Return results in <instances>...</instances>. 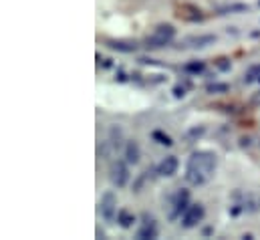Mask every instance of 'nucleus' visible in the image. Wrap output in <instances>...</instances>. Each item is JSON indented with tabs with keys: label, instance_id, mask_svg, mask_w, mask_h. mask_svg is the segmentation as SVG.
Here are the masks:
<instances>
[{
	"label": "nucleus",
	"instance_id": "obj_1",
	"mask_svg": "<svg viewBox=\"0 0 260 240\" xmlns=\"http://www.w3.org/2000/svg\"><path fill=\"white\" fill-rule=\"evenodd\" d=\"M176 37V28L172 24H159L155 26V31L147 37V49H161L166 45H170Z\"/></svg>",
	"mask_w": 260,
	"mask_h": 240
},
{
	"label": "nucleus",
	"instance_id": "obj_2",
	"mask_svg": "<svg viewBox=\"0 0 260 240\" xmlns=\"http://www.w3.org/2000/svg\"><path fill=\"white\" fill-rule=\"evenodd\" d=\"M188 166L200 170L202 174H206L210 178L214 174V170H216V156L210 154V152H194L190 156V160H188Z\"/></svg>",
	"mask_w": 260,
	"mask_h": 240
},
{
	"label": "nucleus",
	"instance_id": "obj_3",
	"mask_svg": "<svg viewBox=\"0 0 260 240\" xmlns=\"http://www.w3.org/2000/svg\"><path fill=\"white\" fill-rule=\"evenodd\" d=\"M117 212H119L117 210V196L113 192H105L101 196V200H99V214H101V218L105 222L113 224L117 220Z\"/></svg>",
	"mask_w": 260,
	"mask_h": 240
},
{
	"label": "nucleus",
	"instance_id": "obj_4",
	"mask_svg": "<svg viewBox=\"0 0 260 240\" xmlns=\"http://www.w3.org/2000/svg\"><path fill=\"white\" fill-rule=\"evenodd\" d=\"M190 206V192L188 190H178L172 198V204H170V212H168V218L174 222L178 218H182V214L188 210Z\"/></svg>",
	"mask_w": 260,
	"mask_h": 240
},
{
	"label": "nucleus",
	"instance_id": "obj_5",
	"mask_svg": "<svg viewBox=\"0 0 260 240\" xmlns=\"http://www.w3.org/2000/svg\"><path fill=\"white\" fill-rule=\"evenodd\" d=\"M204 216H206V208H204V204H200V202H196V204H190L188 206V210L182 214V226L184 228H196L202 220H204Z\"/></svg>",
	"mask_w": 260,
	"mask_h": 240
},
{
	"label": "nucleus",
	"instance_id": "obj_6",
	"mask_svg": "<svg viewBox=\"0 0 260 240\" xmlns=\"http://www.w3.org/2000/svg\"><path fill=\"white\" fill-rule=\"evenodd\" d=\"M109 180L117 188H125L129 182V168L127 162H113L111 170H109Z\"/></svg>",
	"mask_w": 260,
	"mask_h": 240
},
{
	"label": "nucleus",
	"instance_id": "obj_7",
	"mask_svg": "<svg viewBox=\"0 0 260 240\" xmlns=\"http://www.w3.org/2000/svg\"><path fill=\"white\" fill-rule=\"evenodd\" d=\"M141 226L137 230V238L139 240H153L157 236V224H155V218L151 214H143L141 216Z\"/></svg>",
	"mask_w": 260,
	"mask_h": 240
},
{
	"label": "nucleus",
	"instance_id": "obj_8",
	"mask_svg": "<svg viewBox=\"0 0 260 240\" xmlns=\"http://www.w3.org/2000/svg\"><path fill=\"white\" fill-rule=\"evenodd\" d=\"M178 168H180L178 158H176V156H168V158H164V160L159 162V166H157V174L164 176V178H172V176H176Z\"/></svg>",
	"mask_w": 260,
	"mask_h": 240
},
{
	"label": "nucleus",
	"instance_id": "obj_9",
	"mask_svg": "<svg viewBox=\"0 0 260 240\" xmlns=\"http://www.w3.org/2000/svg\"><path fill=\"white\" fill-rule=\"evenodd\" d=\"M123 158H125V162H127L129 166L139 164V160H141V149H139V143H137L135 139H131V141H127V143H125Z\"/></svg>",
	"mask_w": 260,
	"mask_h": 240
},
{
	"label": "nucleus",
	"instance_id": "obj_10",
	"mask_svg": "<svg viewBox=\"0 0 260 240\" xmlns=\"http://www.w3.org/2000/svg\"><path fill=\"white\" fill-rule=\"evenodd\" d=\"M214 41H216V37H214V35H198V37H190V39H186V45H188L190 49H204V47L214 45Z\"/></svg>",
	"mask_w": 260,
	"mask_h": 240
},
{
	"label": "nucleus",
	"instance_id": "obj_11",
	"mask_svg": "<svg viewBox=\"0 0 260 240\" xmlns=\"http://www.w3.org/2000/svg\"><path fill=\"white\" fill-rule=\"evenodd\" d=\"M186 180L188 184H192V186H202V184H206L208 182V176L206 174H202L200 170H196V168H186Z\"/></svg>",
	"mask_w": 260,
	"mask_h": 240
},
{
	"label": "nucleus",
	"instance_id": "obj_12",
	"mask_svg": "<svg viewBox=\"0 0 260 240\" xmlns=\"http://www.w3.org/2000/svg\"><path fill=\"white\" fill-rule=\"evenodd\" d=\"M135 222H137V218H135V214H133V212L125 210V208L117 212V224H119L121 228H131Z\"/></svg>",
	"mask_w": 260,
	"mask_h": 240
},
{
	"label": "nucleus",
	"instance_id": "obj_13",
	"mask_svg": "<svg viewBox=\"0 0 260 240\" xmlns=\"http://www.w3.org/2000/svg\"><path fill=\"white\" fill-rule=\"evenodd\" d=\"M109 47L113 51H119V53H135L137 51V45L135 43H129V41H111Z\"/></svg>",
	"mask_w": 260,
	"mask_h": 240
},
{
	"label": "nucleus",
	"instance_id": "obj_14",
	"mask_svg": "<svg viewBox=\"0 0 260 240\" xmlns=\"http://www.w3.org/2000/svg\"><path fill=\"white\" fill-rule=\"evenodd\" d=\"M151 139L155 141V143H159V145H166V147H170L174 141H172V137L168 135V133H164L161 129H155V131H151Z\"/></svg>",
	"mask_w": 260,
	"mask_h": 240
},
{
	"label": "nucleus",
	"instance_id": "obj_15",
	"mask_svg": "<svg viewBox=\"0 0 260 240\" xmlns=\"http://www.w3.org/2000/svg\"><path fill=\"white\" fill-rule=\"evenodd\" d=\"M204 69H206V63H204V61H190V63L184 65V71H186V73H192V75L204 73Z\"/></svg>",
	"mask_w": 260,
	"mask_h": 240
},
{
	"label": "nucleus",
	"instance_id": "obj_16",
	"mask_svg": "<svg viewBox=\"0 0 260 240\" xmlns=\"http://www.w3.org/2000/svg\"><path fill=\"white\" fill-rule=\"evenodd\" d=\"M121 135H123L121 127L113 125V127L109 129V143H111V145H119V143H121Z\"/></svg>",
	"mask_w": 260,
	"mask_h": 240
},
{
	"label": "nucleus",
	"instance_id": "obj_17",
	"mask_svg": "<svg viewBox=\"0 0 260 240\" xmlns=\"http://www.w3.org/2000/svg\"><path fill=\"white\" fill-rule=\"evenodd\" d=\"M228 91H230V85H226V83H212V85H208V93L220 95V93H228Z\"/></svg>",
	"mask_w": 260,
	"mask_h": 240
},
{
	"label": "nucleus",
	"instance_id": "obj_18",
	"mask_svg": "<svg viewBox=\"0 0 260 240\" xmlns=\"http://www.w3.org/2000/svg\"><path fill=\"white\" fill-rule=\"evenodd\" d=\"M184 95H186V87L176 85V87H174V97H178V99H180V97H184Z\"/></svg>",
	"mask_w": 260,
	"mask_h": 240
},
{
	"label": "nucleus",
	"instance_id": "obj_19",
	"mask_svg": "<svg viewBox=\"0 0 260 240\" xmlns=\"http://www.w3.org/2000/svg\"><path fill=\"white\" fill-rule=\"evenodd\" d=\"M202 133H204V127H194V129H190L188 135H190V137H200Z\"/></svg>",
	"mask_w": 260,
	"mask_h": 240
}]
</instances>
